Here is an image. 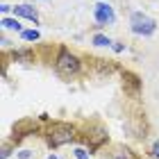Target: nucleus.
<instances>
[{
	"label": "nucleus",
	"instance_id": "obj_1",
	"mask_svg": "<svg viewBox=\"0 0 159 159\" xmlns=\"http://www.w3.org/2000/svg\"><path fill=\"white\" fill-rule=\"evenodd\" d=\"M129 27H132V32L134 34H141V37H148V34H152L155 32V27L157 23L150 16H146V14H141V11H134L132 16H129Z\"/></svg>",
	"mask_w": 159,
	"mask_h": 159
},
{
	"label": "nucleus",
	"instance_id": "obj_2",
	"mask_svg": "<svg viewBox=\"0 0 159 159\" xmlns=\"http://www.w3.org/2000/svg\"><path fill=\"white\" fill-rule=\"evenodd\" d=\"M75 139V129L66 125V123H57V125L50 127V146H64V143Z\"/></svg>",
	"mask_w": 159,
	"mask_h": 159
},
{
	"label": "nucleus",
	"instance_id": "obj_3",
	"mask_svg": "<svg viewBox=\"0 0 159 159\" xmlns=\"http://www.w3.org/2000/svg\"><path fill=\"white\" fill-rule=\"evenodd\" d=\"M57 70L61 75H75L80 70V59L75 55H70L68 50H61L59 57H57Z\"/></svg>",
	"mask_w": 159,
	"mask_h": 159
},
{
	"label": "nucleus",
	"instance_id": "obj_4",
	"mask_svg": "<svg viewBox=\"0 0 159 159\" xmlns=\"http://www.w3.org/2000/svg\"><path fill=\"white\" fill-rule=\"evenodd\" d=\"M116 20V14L107 2H98L96 5V23L98 25H111Z\"/></svg>",
	"mask_w": 159,
	"mask_h": 159
},
{
	"label": "nucleus",
	"instance_id": "obj_5",
	"mask_svg": "<svg viewBox=\"0 0 159 159\" xmlns=\"http://www.w3.org/2000/svg\"><path fill=\"white\" fill-rule=\"evenodd\" d=\"M123 86H125V91L127 93H132V96H139V89H141V82H139V77H136L134 73H125L123 75Z\"/></svg>",
	"mask_w": 159,
	"mask_h": 159
},
{
	"label": "nucleus",
	"instance_id": "obj_6",
	"mask_svg": "<svg viewBox=\"0 0 159 159\" xmlns=\"http://www.w3.org/2000/svg\"><path fill=\"white\" fill-rule=\"evenodd\" d=\"M11 11L16 14V16L30 18L32 23H37V20H39V14H37V9H32L30 5H16V7H14V9H11Z\"/></svg>",
	"mask_w": 159,
	"mask_h": 159
},
{
	"label": "nucleus",
	"instance_id": "obj_7",
	"mask_svg": "<svg viewBox=\"0 0 159 159\" xmlns=\"http://www.w3.org/2000/svg\"><path fill=\"white\" fill-rule=\"evenodd\" d=\"M32 129H37L34 120H20L14 125V134H16V139H20V136H25V132H32Z\"/></svg>",
	"mask_w": 159,
	"mask_h": 159
},
{
	"label": "nucleus",
	"instance_id": "obj_8",
	"mask_svg": "<svg viewBox=\"0 0 159 159\" xmlns=\"http://www.w3.org/2000/svg\"><path fill=\"white\" fill-rule=\"evenodd\" d=\"M111 157H114V159H134V155L129 152L127 148H123V146H118L116 150H114V152H111Z\"/></svg>",
	"mask_w": 159,
	"mask_h": 159
},
{
	"label": "nucleus",
	"instance_id": "obj_9",
	"mask_svg": "<svg viewBox=\"0 0 159 159\" xmlns=\"http://www.w3.org/2000/svg\"><path fill=\"white\" fill-rule=\"evenodd\" d=\"M0 25L2 27H7V30H20V23H18V18H2L0 20Z\"/></svg>",
	"mask_w": 159,
	"mask_h": 159
},
{
	"label": "nucleus",
	"instance_id": "obj_10",
	"mask_svg": "<svg viewBox=\"0 0 159 159\" xmlns=\"http://www.w3.org/2000/svg\"><path fill=\"white\" fill-rule=\"evenodd\" d=\"M107 141V134L102 132V129H98L96 134H91V146L96 148V146H100V143H105Z\"/></svg>",
	"mask_w": 159,
	"mask_h": 159
},
{
	"label": "nucleus",
	"instance_id": "obj_11",
	"mask_svg": "<svg viewBox=\"0 0 159 159\" xmlns=\"http://www.w3.org/2000/svg\"><path fill=\"white\" fill-rule=\"evenodd\" d=\"M93 43H96V46H111L109 37H105V34H96V37H93Z\"/></svg>",
	"mask_w": 159,
	"mask_h": 159
},
{
	"label": "nucleus",
	"instance_id": "obj_12",
	"mask_svg": "<svg viewBox=\"0 0 159 159\" xmlns=\"http://www.w3.org/2000/svg\"><path fill=\"white\" fill-rule=\"evenodd\" d=\"M20 37H23L25 41H37L39 39V32L37 30H25V32H20Z\"/></svg>",
	"mask_w": 159,
	"mask_h": 159
},
{
	"label": "nucleus",
	"instance_id": "obj_13",
	"mask_svg": "<svg viewBox=\"0 0 159 159\" xmlns=\"http://www.w3.org/2000/svg\"><path fill=\"white\" fill-rule=\"evenodd\" d=\"M75 157H77V159H89V155H86L84 148H77V150H75Z\"/></svg>",
	"mask_w": 159,
	"mask_h": 159
},
{
	"label": "nucleus",
	"instance_id": "obj_14",
	"mask_svg": "<svg viewBox=\"0 0 159 159\" xmlns=\"http://www.w3.org/2000/svg\"><path fill=\"white\" fill-rule=\"evenodd\" d=\"M18 157H20V159H30V157H32V152H30V150H20Z\"/></svg>",
	"mask_w": 159,
	"mask_h": 159
},
{
	"label": "nucleus",
	"instance_id": "obj_15",
	"mask_svg": "<svg viewBox=\"0 0 159 159\" xmlns=\"http://www.w3.org/2000/svg\"><path fill=\"white\" fill-rule=\"evenodd\" d=\"M152 155L159 159V141H155V143H152Z\"/></svg>",
	"mask_w": 159,
	"mask_h": 159
},
{
	"label": "nucleus",
	"instance_id": "obj_16",
	"mask_svg": "<svg viewBox=\"0 0 159 159\" xmlns=\"http://www.w3.org/2000/svg\"><path fill=\"white\" fill-rule=\"evenodd\" d=\"M9 9H14V7H9V5H0V11H2V14H7Z\"/></svg>",
	"mask_w": 159,
	"mask_h": 159
},
{
	"label": "nucleus",
	"instance_id": "obj_17",
	"mask_svg": "<svg viewBox=\"0 0 159 159\" xmlns=\"http://www.w3.org/2000/svg\"><path fill=\"white\" fill-rule=\"evenodd\" d=\"M48 159H59V157H55V155H50V157H48Z\"/></svg>",
	"mask_w": 159,
	"mask_h": 159
}]
</instances>
